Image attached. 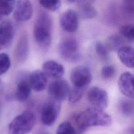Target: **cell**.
I'll list each match as a JSON object with an SVG mask.
<instances>
[{
	"label": "cell",
	"instance_id": "4fadbf2b",
	"mask_svg": "<svg viewBox=\"0 0 134 134\" xmlns=\"http://www.w3.org/2000/svg\"><path fill=\"white\" fill-rule=\"evenodd\" d=\"M42 71L47 77L58 79L63 75L65 70L61 64L54 60H48L43 64Z\"/></svg>",
	"mask_w": 134,
	"mask_h": 134
},
{
	"label": "cell",
	"instance_id": "277c9868",
	"mask_svg": "<svg viewBox=\"0 0 134 134\" xmlns=\"http://www.w3.org/2000/svg\"><path fill=\"white\" fill-rule=\"evenodd\" d=\"M60 108V102L52 98L46 100L41 110L40 119L42 123L47 126L53 125L58 118Z\"/></svg>",
	"mask_w": 134,
	"mask_h": 134
},
{
	"label": "cell",
	"instance_id": "4316f807",
	"mask_svg": "<svg viewBox=\"0 0 134 134\" xmlns=\"http://www.w3.org/2000/svg\"><path fill=\"white\" fill-rule=\"evenodd\" d=\"M11 61L9 55L5 53H0V75H2L9 70Z\"/></svg>",
	"mask_w": 134,
	"mask_h": 134
},
{
	"label": "cell",
	"instance_id": "e0dca14e",
	"mask_svg": "<svg viewBox=\"0 0 134 134\" xmlns=\"http://www.w3.org/2000/svg\"><path fill=\"white\" fill-rule=\"evenodd\" d=\"M31 88L27 80H22L18 83L16 91V97L17 99L21 102L27 100L30 96Z\"/></svg>",
	"mask_w": 134,
	"mask_h": 134
},
{
	"label": "cell",
	"instance_id": "484cf974",
	"mask_svg": "<svg viewBox=\"0 0 134 134\" xmlns=\"http://www.w3.org/2000/svg\"><path fill=\"white\" fill-rule=\"evenodd\" d=\"M56 134H76V132L75 128L70 122L63 121L58 127Z\"/></svg>",
	"mask_w": 134,
	"mask_h": 134
},
{
	"label": "cell",
	"instance_id": "5bb4252c",
	"mask_svg": "<svg viewBox=\"0 0 134 134\" xmlns=\"http://www.w3.org/2000/svg\"><path fill=\"white\" fill-rule=\"evenodd\" d=\"M28 82L32 89L36 92L43 91L47 85V76L42 71L37 70L29 75Z\"/></svg>",
	"mask_w": 134,
	"mask_h": 134
},
{
	"label": "cell",
	"instance_id": "30bf717a",
	"mask_svg": "<svg viewBox=\"0 0 134 134\" xmlns=\"http://www.w3.org/2000/svg\"><path fill=\"white\" fill-rule=\"evenodd\" d=\"M14 8L13 17L16 21L25 22L32 17L33 8L29 0H17Z\"/></svg>",
	"mask_w": 134,
	"mask_h": 134
},
{
	"label": "cell",
	"instance_id": "2e32d148",
	"mask_svg": "<svg viewBox=\"0 0 134 134\" xmlns=\"http://www.w3.org/2000/svg\"><path fill=\"white\" fill-rule=\"evenodd\" d=\"M29 43L27 34L24 32L18 42L15 49V57L19 61H25L28 54Z\"/></svg>",
	"mask_w": 134,
	"mask_h": 134
},
{
	"label": "cell",
	"instance_id": "52a82bcc",
	"mask_svg": "<svg viewBox=\"0 0 134 134\" xmlns=\"http://www.w3.org/2000/svg\"><path fill=\"white\" fill-rule=\"evenodd\" d=\"M70 87L64 80H57L51 82L48 86V93L51 98L59 102L68 98Z\"/></svg>",
	"mask_w": 134,
	"mask_h": 134
},
{
	"label": "cell",
	"instance_id": "44dd1931",
	"mask_svg": "<svg viewBox=\"0 0 134 134\" xmlns=\"http://www.w3.org/2000/svg\"><path fill=\"white\" fill-rule=\"evenodd\" d=\"M15 0H0V15L7 16L14 10Z\"/></svg>",
	"mask_w": 134,
	"mask_h": 134
},
{
	"label": "cell",
	"instance_id": "f546056e",
	"mask_svg": "<svg viewBox=\"0 0 134 134\" xmlns=\"http://www.w3.org/2000/svg\"><path fill=\"white\" fill-rule=\"evenodd\" d=\"M93 1V0H79V4L80 6L86 4H92Z\"/></svg>",
	"mask_w": 134,
	"mask_h": 134
},
{
	"label": "cell",
	"instance_id": "4dcf8cb0",
	"mask_svg": "<svg viewBox=\"0 0 134 134\" xmlns=\"http://www.w3.org/2000/svg\"><path fill=\"white\" fill-rule=\"evenodd\" d=\"M68 2H69V3H74V2H75L76 0H66Z\"/></svg>",
	"mask_w": 134,
	"mask_h": 134
},
{
	"label": "cell",
	"instance_id": "7c38bea8",
	"mask_svg": "<svg viewBox=\"0 0 134 134\" xmlns=\"http://www.w3.org/2000/svg\"><path fill=\"white\" fill-rule=\"evenodd\" d=\"M14 34L15 28L12 22L7 20L0 24V50L10 44Z\"/></svg>",
	"mask_w": 134,
	"mask_h": 134
},
{
	"label": "cell",
	"instance_id": "ffe728a7",
	"mask_svg": "<svg viewBox=\"0 0 134 134\" xmlns=\"http://www.w3.org/2000/svg\"><path fill=\"white\" fill-rule=\"evenodd\" d=\"M80 13L81 17L85 19H92L97 15V10L92 4L80 6Z\"/></svg>",
	"mask_w": 134,
	"mask_h": 134
},
{
	"label": "cell",
	"instance_id": "d4e9b609",
	"mask_svg": "<svg viewBox=\"0 0 134 134\" xmlns=\"http://www.w3.org/2000/svg\"><path fill=\"white\" fill-rule=\"evenodd\" d=\"M95 49L96 53L102 60L106 61L108 60L109 50L104 43L100 41L97 42L95 43Z\"/></svg>",
	"mask_w": 134,
	"mask_h": 134
},
{
	"label": "cell",
	"instance_id": "ba28073f",
	"mask_svg": "<svg viewBox=\"0 0 134 134\" xmlns=\"http://www.w3.org/2000/svg\"><path fill=\"white\" fill-rule=\"evenodd\" d=\"M87 98L93 107L104 109L108 104L107 92L98 87L93 86L87 93Z\"/></svg>",
	"mask_w": 134,
	"mask_h": 134
},
{
	"label": "cell",
	"instance_id": "d6986e66",
	"mask_svg": "<svg viewBox=\"0 0 134 134\" xmlns=\"http://www.w3.org/2000/svg\"><path fill=\"white\" fill-rule=\"evenodd\" d=\"M118 108L119 112L125 116L129 117L133 113V103L130 100L121 99L118 103Z\"/></svg>",
	"mask_w": 134,
	"mask_h": 134
},
{
	"label": "cell",
	"instance_id": "8992f818",
	"mask_svg": "<svg viewBox=\"0 0 134 134\" xmlns=\"http://www.w3.org/2000/svg\"><path fill=\"white\" fill-rule=\"evenodd\" d=\"M59 51L63 58L70 62H75L80 58L78 42L72 38L65 39L61 42L59 45Z\"/></svg>",
	"mask_w": 134,
	"mask_h": 134
},
{
	"label": "cell",
	"instance_id": "cb8c5ba5",
	"mask_svg": "<svg viewBox=\"0 0 134 134\" xmlns=\"http://www.w3.org/2000/svg\"><path fill=\"white\" fill-rule=\"evenodd\" d=\"M38 1L43 8L51 12L59 9L61 4V0H38Z\"/></svg>",
	"mask_w": 134,
	"mask_h": 134
},
{
	"label": "cell",
	"instance_id": "8fae6325",
	"mask_svg": "<svg viewBox=\"0 0 134 134\" xmlns=\"http://www.w3.org/2000/svg\"><path fill=\"white\" fill-rule=\"evenodd\" d=\"M118 85L120 92L127 97L132 99L134 97L133 75L129 72H125L119 76Z\"/></svg>",
	"mask_w": 134,
	"mask_h": 134
},
{
	"label": "cell",
	"instance_id": "603a6c76",
	"mask_svg": "<svg viewBox=\"0 0 134 134\" xmlns=\"http://www.w3.org/2000/svg\"><path fill=\"white\" fill-rule=\"evenodd\" d=\"M85 90V89L72 87V88L70 89V93L68 96L69 102L72 104H75L79 102L82 98Z\"/></svg>",
	"mask_w": 134,
	"mask_h": 134
},
{
	"label": "cell",
	"instance_id": "6da1fadb",
	"mask_svg": "<svg viewBox=\"0 0 134 134\" xmlns=\"http://www.w3.org/2000/svg\"><path fill=\"white\" fill-rule=\"evenodd\" d=\"M76 122L80 131H83L92 126H109L112 124V118L104 109L93 106L80 113Z\"/></svg>",
	"mask_w": 134,
	"mask_h": 134
},
{
	"label": "cell",
	"instance_id": "83f0119b",
	"mask_svg": "<svg viewBox=\"0 0 134 134\" xmlns=\"http://www.w3.org/2000/svg\"><path fill=\"white\" fill-rule=\"evenodd\" d=\"M116 71V68L114 65H106L102 69L101 75L105 79H109L115 75Z\"/></svg>",
	"mask_w": 134,
	"mask_h": 134
},
{
	"label": "cell",
	"instance_id": "3957f363",
	"mask_svg": "<svg viewBox=\"0 0 134 134\" xmlns=\"http://www.w3.org/2000/svg\"><path fill=\"white\" fill-rule=\"evenodd\" d=\"M36 121L35 114L30 110H24L10 122L9 134H27L34 128Z\"/></svg>",
	"mask_w": 134,
	"mask_h": 134
},
{
	"label": "cell",
	"instance_id": "9c48e42d",
	"mask_svg": "<svg viewBox=\"0 0 134 134\" xmlns=\"http://www.w3.org/2000/svg\"><path fill=\"white\" fill-rule=\"evenodd\" d=\"M60 24L61 28L68 32H74L79 26V15L73 9H68L61 15Z\"/></svg>",
	"mask_w": 134,
	"mask_h": 134
},
{
	"label": "cell",
	"instance_id": "7402d4cb",
	"mask_svg": "<svg viewBox=\"0 0 134 134\" xmlns=\"http://www.w3.org/2000/svg\"><path fill=\"white\" fill-rule=\"evenodd\" d=\"M121 37L128 41L132 42L134 40V27L132 25H125L119 28Z\"/></svg>",
	"mask_w": 134,
	"mask_h": 134
},
{
	"label": "cell",
	"instance_id": "1f68e13d",
	"mask_svg": "<svg viewBox=\"0 0 134 134\" xmlns=\"http://www.w3.org/2000/svg\"><path fill=\"white\" fill-rule=\"evenodd\" d=\"M39 134H47V133H44V132H42V133H39Z\"/></svg>",
	"mask_w": 134,
	"mask_h": 134
},
{
	"label": "cell",
	"instance_id": "5b68a950",
	"mask_svg": "<svg viewBox=\"0 0 134 134\" xmlns=\"http://www.w3.org/2000/svg\"><path fill=\"white\" fill-rule=\"evenodd\" d=\"M70 77L72 87L86 90L91 82L92 76L89 68L80 65L74 68L72 70Z\"/></svg>",
	"mask_w": 134,
	"mask_h": 134
},
{
	"label": "cell",
	"instance_id": "f1b7e54d",
	"mask_svg": "<svg viewBox=\"0 0 134 134\" xmlns=\"http://www.w3.org/2000/svg\"><path fill=\"white\" fill-rule=\"evenodd\" d=\"M124 8L129 14H133L134 10V0H124Z\"/></svg>",
	"mask_w": 134,
	"mask_h": 134
},
{
	"label": "cell",
	"instance_id": "ac0fdd59",
	"mask_svg": "<svg viewBox=\"0 0 134 134\" xmlns=\"http://www.w3.org/2000/svg\"><path fill=\"white\" fill-rule=\"evenodd\" d=\"M105 45L108 50L117 51L120 47L124 46V40L122 37L114 35L107 38Z\"/></svg>",
	"mask_w": 134,
	"mask_h": 134
},
{
	"label": "cell",
	"instance_id": "7a4b0ae2",
	"mask_svg": "<svg viewBox=\"0 0 134 134\" xmlns=\"http://www.w3.org/2000/svg\"><path fill=\"white\" fill-rule=\"evenodd\" d=\"M52 20L45 12H41L37 17L34 27V35L37 43L41 47L50 46L52 39Z\"/></svg>",
	"mask_w": 134,
	"mask_h": 134
},
{
	"label": "cell",
	"instance_id": "9a60e30c",
	"mask_svg": "<svg viewBox=\"0 0 134 134\" xmlns=\"http://www.w3.org/2000/svg\"><path fill=\"white\" fill-rule=\"evenodd\" d=\"M117 51L121 62L128 68H133L134 66L133 49L130 46L124 45Z\"/></svg>",
	"mask_w": 134,
	"mask_h": 134
}]
</instances>
